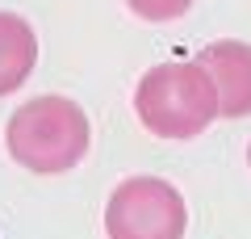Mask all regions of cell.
Segmentation results:
<instances>
[{
    "instance_id": "obj_2",
    "label": "cell",
    "mask_w": 251,
    "mask_h": 239,
    "mask_svg": "<svg viewBox=\"0 0 251 239\" xmlns=\"http://www.w3.org/2000/svg\"><path fill=\"white\" fill-rule=\"evenodd\" d=\"M138 122L155 134V139H193L201 134L218 114V89L201 63H159L143 76L134 92Z\"/></svg>"
},
{
    "instance_id": "obj_1",
    "label": "cell",
    "mask_w": 251,
    "mask_h": 239,
    "mask_svg": "<svg viewBox=\"0 0 251 239\" xmlns=\"http://www.w3.org/2000/svg\"><path fill=\"white\" fill-rule=\"evenodd\" d=\"M88 139H92L88 118L67 97H34L17 105V114L4 126L9 155L21 168L42 172V177L75 168L88 151Z\"/></svg>"
},
{
    "instance_id": "obj_3",
    "label": "cell",
    "mask_w": 251,
    "mask_h": 239,
    "mask_svg": "<svg viewBox=\"0 0 251 239\" xmlns=\"http://www.w3.org/2000/svg\"><path fill=\"white\" fill-rule=\"evenodd\" d=\"M184 197L159 177H130L109 193L105 235L109 239H180L184 235Z\"/></svg>"
},
{
    "instance_id": "obj_6",
    "label": "cell",
    "mask_w": 251,
    "mask_h": 239,
    "mask_svg": "<svg viewBox=\"0 0 251 239\" xmlns=\"http://www.w3.org/2000/svg\"><path fill=\"white\" fill-rule=\"evenodd\" d=\"M126 4H130L143 21H172V17H180V13H188L193 0H126Z\"/></svg>"
},
{
    "instance_id": "obj_5",
    "label": "cell",
    "mask_w": 251,
    "mask_h": 239,
    "mask_svg": "<svg viewBox=\"0 0 251 239\" xmlns=\"http://www.w3.org/2000/svg\"><path fill=\"white\" fill-rule=\"evenodd\" d=\"M38 63V38L25 17L0 13V97L21 89Z\"/></svg>"
},
{
    "instance_id": "obj_4",
    "label": "cell",
    "mask_w": 251,
    "mask_h": 239,
    "mask_svg": "<svg viewBox=\"0 0 251 239\" xmlns=\"http://www.w3.org/2000/svg\"><path fill=\"white\" fill-rule=\"evenodd\" d=\"M197 63L214 76L222 118L251 114V46L247 42H209L197 55Z\"/></svg>"
},
{
    "instance_id": "obj_7",
    "label": "cell",
    "mask_w": 251,
    "mask_h": 239,
    "mask_svg": "<svg viewBox=\"0 0 251 239\" xmlns=\"http://www.w3.org/2000/svg\"><path fill=\"white\" fill-rule=\"evenodd\" d=\"M247 164H251V147H247Z\"/></svg>"
}]
</instances>
